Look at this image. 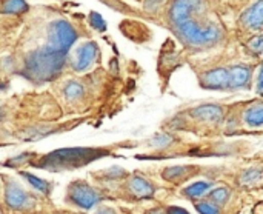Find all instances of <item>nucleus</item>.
<instances>
[{
    "mask_svg": "<svg viewBox=\"0 0 263 214\" xmlns=\"http://www.w3.org/2000/svg\"><path fill=\"white\" fill-rule=\"evenodd\" d=\"M66 57H68L66 52L51 49L49 46L45 45L43 48L26 54L23 60L22 74L23 77H26L34 83L49 82L63 71Z\"/></svg>",
    "mask_w": 263,
    "mask_h": 214,
    "instance_id": "nucleus-1",
    "label": "nucleus"
},
{
    "mask_svg": "<svg viewBox=\"0 0 263 214\" xmlns=\"http://www.w3.org/2000/svg\"><path fill=\"white\" fill-rule=\"evenodd\" d=\"M173 26L177 37L190 48H210L222 39V28L214 22L203 23L196 17H190Z\"/></svg>",
    "mask_w": 263,
    "mask_h": 214,
    "instance_id": "nucleus-2",
    "label": "nucleus"
},
{
    "mask_svg": "<svg viewBox=\"0 0 263 214\" xmlns=\"http://www.w3.org/2000/svg\"><path fill=\"white\" fill-rule=\"evenodd\" d=\"M105 154L106 153L103 150H96V148H65L43 156L39 160V164L34 165L43 170L59 171V170H68V168H77L86 165L99 157H103Z\"/></svg>",
    "mask_w": 263,
    "mask_h": 214,
    "instance_id": "nucleus-3",
    "label": "nucleus"
},
{
    "mask_svg": "<svg viewBox=\"0 0 263 214\" xmlns=\"http://www.w3.org/2000/svg\"><path fill=\"white\" fill-rule=\"evenodd\" d=\"M77 31L65 19H55L48 25V42L46 46L60 52H69L71 46L77 40Z\"/></svg>",
    "mask_w": 263,
    "mask_h": 214,
    "instance_id": "nucleus-4",
    "label": "nucleus"
},
{
    "mask_svg": "<svg viewBox=\"0 0 263 214\" xmlns=\"http://www.w3.org/2000/svg\"><path fill=\"white\" fill-rule=\"evenodd\" d=\"M68 201L77 208L89 210L100 201V194L83 181L72 182L68 188Z\"/></svg>",
    "mask_w": 263,
    "mask_h": 214,
    "instance_id": "nucleus-5",
    "label": "nucleus"
},
{
    "mask_svg": "<svg viewBox=\"0 0 263 214\" xmlns=\"http://www.w3.org/2000/svg\"><path fill=\"white\" fill-rule=\"evenodd\" d=\"M5 204L9 210L25 211L32 207V198L14 181H8L5 185Z\"/></svg>",
    "mask_w": 263,
    "mask_h": 214,
    "instance_id": "nucleus-6",
    "label": "nucleus"
},
{
    "mask_svg": "<svg viewBox=\"0 0 263 214\" xmlns=\"http://www.w3.org/2000/svg\"><path fill=\"white\" fill-rule=\"evenodd\" d=\"M202 8H203L202 0H174L168 9V19L171 25H176L190 17H194Z\"/></svg>",
    "mask_w": 263,
    "mask_h": 214,
    "instance_id": "nucleus-7",
    "label": "nucleus"
},
{
    "mask_svg": "<svg viewBox=\"0 0 263 214\" xmlns=\"http://www.w3.org/2000/svg\"><path fill=\"white\" fill-rule=\"evenodd\" d=\"M99 52V46L96 42H85L80 45L76 51V57L71 62V66L76 73H83L86 71L96 60Z\"/></svg>",
    "mask_w": 263,
    "mask_h": 214,
    "instance_id": "nucleus-8",
    "label": "nucleus"
},
{
    "mask_svg": "<svg viewBox=\"0 0 263 214\" xmlns=\"http://www.w3.org/2000/svg\"><path fill=\"white\" fill-rule=\"evenodd\" d=\"M240 25L248 31H257L263 28V0H256L242 15Z\"/></svg>",
    "mask_w": 263,
    "mask_h": 214,
    "instance_id": "nucleus-9",
    "label": "nucleus"
},
{
    "mask_svg": "<svg viewBox=\"0 0 263 214\" xmlns=\"http://www.w3.org/2000/svg\"><path fill=\"white\" fill-rule=\"evenodd\" d=\"M200 85L206 90H228V69L216 68L205 73L200 79Z\"/></svg>",
    "mask_w": 263,
    "mask_h": 214,
    "instance_id": "nucleus-10",
    "label": "nucleus"
},
{
    "mask_svg": "<svg viewBox=\"0 0 263 214\" xmlns=\"http://www.w3.org/2000/svg\"><path fill=\"white\" fill-rule=\"evenodd\" d=\"M251 68L245 65H234L228 68V90H240L250 85Z\"/></svg>",
    "mask_w": 263,
    "mask_h": 214,
    "instance_id": "nucleus-11",
    "label": "nucleus"
},
{
    "mask_svg": "<svg viewBox=\"0 0 263 214\" xmlns=\"http://www.w3.org/2000/svg\"><path fill=\"white\" fill-rule=\"evenodd\" d=\"M128 190L136 198H151L154 194V187L140 176H133L128 181Z\"/></svg>",
    "mask_w": 263,
    "mask_h": 214,
    "instance_id": "nucleus-12",
    "label": "nucleus"
},
{
    "mask_svg": "<svg viewBox=\"0 0 263 214\" xmlns=\"http://www.w3.org/2000/svg\"><path fill=\"white\" fill-rule=\"evenodd\" d=\"M193 114L196 117H199L200 120H206V122H219L223 116L222 108L217 105H202V106L196 108L193 111Z\"/></svg>",
    "mask_w": 263,
    "mask_h": 214,
    "instance_id": "nucleus-13",
    "label": "nucleus"
},
{
    "mask_svg": "<svg viewBox=\"0 0 263 214\" xmlns=\"http://www.w3.org/2000/svg\"><path fill=\"white\" fill-rule=\"evenodd\" d=\"M28 11V3L25 0H2L0 14H23Z\"/></svg>",
    "mask_w": 263,
    "mask_h": 214,
    "instance_id": "nucleus-14",
    "label": "nucleus"
},
{
    "mask_svg": "<svg viewBox=\"0 0 263 214\" xmlns=\"http://www.w3.org/2000/svg\"><path fill=\"white\" fill-rule=\"evenodd\" d=\"M83 85L77 80H69L63 86V94L68 100H77L83 96Z\"/></svg>",
    "mask_w": 263,
    "mask_h": 214,
    "instance_id": "nucleus-15",
    "label": "nucleus"
},
{
    "mask_svg": "<svg viewBox=\"0 0 263 214\" xmlns=\"http://www.w3.org/2000/svg\"><path fill=\"white\" fill-rule=\"evenodd\" d=\"M245 119L250 125L253 127H259L263 123V103H256L254 106H251L247 114Z\"/></svg>",
    "mask_w": 263,
    "mask_h": 214,
    "instance_id": "nucleus-16",
    "label": "nucleus"
},
{
    "mask_svg": "<svg viewBox=\"0 0 263 214\" xmlns=\"http://www.w3.org/2000/svg\"><path fill=\"white\" fill-rule=\"evenodd\" d=\"M23 177H25L37 191H40V193H43V194H48V193H49V184H48L46 181H43V179H40V177H35V176H32L31 173H23Z\"/></svg>",
    "mask_w": 263,
    "mask_h": 214,
    "instance_id": "nucleus-17",
    "label": "nucleus"
},
{
    "mask_svg": "<svg viewBox=\"0 0 263 214\" xmlns=\"http://www.w3.org/2000/svg\"><path fill=\"white\" fill-rule=\"evenodd\" d=\"M210 188H211V185H210L208 182H197V184L188 187L183 193H185V196H188V198H200V196H203Z\"/></svg>",
    "mask_w": 263,
    "mask_h": 214,
    "instance_id": "nucleus-18",
    "label": "nucleus"
},
{
    "mask_svg": "<svg viewBox=\"0 0 263 214\" xmlns=\"http://www.w3.org/2000/svg\"><path fill=\"white\" fill-rule=\"evenodd\" d=\"M186 171H190L188 167H173V168H166L163 171V177L168 179V181H177V179L183 177Z\"/></svg>",
    "mask_w": 263,
    "mask_h": 214,
    "instance_id": "nucleus-19",
    "label": "nucleus"
},
{
    "mask_svg": "<svg viewBox=\"0 0 263 214\" xmlns=\"http://www.w3.org/2000/svg\"><path fill=\"white\" fill-rule=\"evenodd\" d=\"M211 201H213V204H216V205H222V204H225L227 201H228V198H230V191L227 190V188H217V190H214L213 193H211Z\"/></svg>",
    "mask_w": 263,
    "mask_h": 214,
    "instance_id": "nucleus-20",
    "label": "nucleus"
},
{
    "mask_svg": "<svg viewBox=\"0 0 263 214\" xmlns=\"http://www.w3.org/2000/svg\"><path fill=\"white\" fill-rule=\"evenodd\" d=\"M89 25L94 28V29H97V31H105L106 29V22L103 20V17L100 15V14H97V12H91L89 14Z\"/></svg>",
    "mask_w": 263,
    "mask_h": 214,
    "instance_id": "nucleus-21",
    "label": "nucleus"
},
{
    "mask_svg": "<svg viewBox=\"0 0 263 214\" xmlns=\"http://www.w3.org/2000/svg\"><path fill=\"white\" fill-rule=\"evenodd\" d=\"M197 211L200 214H219L217 205H214L213 202H203V204H197L196 205Z\"/></svg>",
    "mask_w": 263,
    "mask_h": 214,
    "instance_id": "nucleus-22",
    "label": "nucleus"
},
{
    "mask_svg": "<svg viewBox=\"0 0 263 214\" xmlns=\"http://www.w3.org/2000/svg\"><path fill=\"white\" fill-rule=\"evenodd\" d=\"M31 156H32L31 153H23V154H20V156H17V157L9 159L8 164H5V165H6V167H18V165H22V164H26V162L29 160Z\"/></svg>",
    "mask_w": 263,
    "mask_h": 214,
    "instance_id": "nucleus-23",
    "label": "nucleus"
},
{
    "mask_svg": "<svg viewBox=\"0 0 263 214\" xmlns=\"http://www.w3.org/2000/svg\"><path fill=\"white\" fill-rule=\"evenodd\" d=\"M250 48H251L256 54H260V52H263V35L254 37V39L250 42Z\"/></svg>",
    "mask_w": 263,
    "mask_h": 214,
    "instance_id": "nucleus-24",
    "label": "nucleus"
},
{
    "mask_svg": "<svg viewBox=\"0 0 263 214\" xmlns=\"http://www.w3.org/2000/svg\"><path fill=\"white\" fill-rule=\"evenodd\" d=\"M168 214H188L185 210H182V208H177V207H173V208H170L168 210Z\"/></svg>",
    "mask_w": 263,
    "mask_h": 214,
    "instance_id": "nucleus-25",
    "label": "nucleus"
},
{
    "mask_svg": "<svg viewBox=\"0 0 263 214\" xmlns=\"http://www.w3.org/2000/svg\"><path fill=\"white\" fill-rule=\"evenodd\" d=\"M257 90H259L260 93H263V66L260 74H259V80H257Z\"/></svg>",
    "mask_w": 263,
    "mask_h": 214,
    "instance_id": "nucleus-26",
    "label": "nucleus"
},
{
    "mask_svg": "<svg viewBox=\"0 0 263 214\" xmlns=\"http://www.w3.org/2000/svg\"><path fill=\"white\" fill-rule=\"evenodd\" d=\"M96 214H116V211L111 210V208H102L100 211H97Z\"/></svg>",
    "mask_w": 263,
    "mask_h": 214,
    "instance_id": "nucleus-27",
    "label": "nucleus"
},
{
    "mask_svg": "<svg viewBox=\"0 0 263 214\" xmlns=\"http://www.w3.org/2000/svg\"><path fill=\"white\" fill-rule=\"evenodd\" d=\"M148 214H166L163 210H151V211H148Z\"/></svg>",
    "mask_w": 263,
    "mask_h": 214,
    "instance_id": "nucleus-28",
    "label": "nucleus"
},
{
    "mask_svg": "<svg viewBox=\"0 0 263 214\" xmlns=\"http://www.w3.org/2000/svg\"><path fill=\"white\" fill-rule=\"evenodd\" d=\"M5 86H6V85H5V83H3V82L0 80V90H5Z\"/></svg>",
    "mask_w": 263,
    "mask_h": 214,
    "instance_id": "nucleus-29",
    "label": "nucleus"
},
{
    "mask_svg": "<svg viewBox=\"0 0 263 214\" xmlns=\"http://www.w3.org/2000/svg\"><path fill=\"white\" fill-rule=\"evenodd\" d=\"M0 119H3V108H2V105H0Z\"/></svg>",
    "mask_w": 263,
    "mask_h": 214,
    "instance_id": "nucleus-30",
    "label": "nucleus"
}]
</instances>
